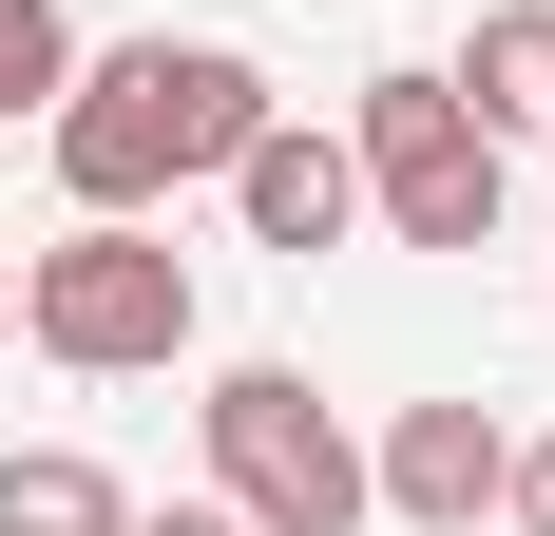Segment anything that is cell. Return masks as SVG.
<instances>
[{
    "label": "cell",
    "mask_w": 555,
    "mask_h": 536,
    "mask_svg": "<svg viewBox=\"0 0 555 536\" xmlns=\"http://www.w3.org/2000/svg\"><path fill=\"white\" fill-rule=\"evenodd\" d=\"M499 460H517V422L460 383V403H402L384 441H364V518H402V536H479L499 518Z\"/></svg>",
    "instance_id": "5b68a950"
},
{
    "label": "cell",
    "mask_w": 555,
    "mask_h": 536,
    "mask_svg": "<svg viewBox=\"0 0 555 536\" xmlns=\"http://www.w3.org/2000/svg\"><path fill=\"white\" fill-rule=\"evenodd\" d=\"M211 498L249 536H364V441L326 422V383L307 365H211Z\"/></svg>",
    "instance_id": "277c9868"
},
{
    "label": "cell",
    "mask_w": 555,
    "mask_h": 536,
    "mask_svg": "<svg viewBox=\"0 0 555 536\" xmlns=\"http://www.w3.org/2000/svg\"><path fill=\"white\" fill-rule=\"evenodd\" d=\"M211 192L249 212V250H287V268H326L345 230H364V173H345V135H326V115H249V154H230Z\"/></svg>",
    "instance_id": "8992f818"
},
{
    "label": "cell",
    "mask_w": 555,
    "mask_h": 536,
    "mask_svg": "<svg viewBox=\"0 0 555 536\" xmlns=\"http://www.w3.org/2000/svg\"><path fill=\"white\" fill-rule=\"evenodd\" d=\"M249 115H269V77L230 39H115L39 97V154H57L77 212H172V192H211L249 154Z\"/></svg>",
    "instance_id": "6da1fadb"
},
{
    "label": "cell",
    "mask_w": 555,
    "mask_h": 536,
    "mask_svg": "<svg viewBox=\"0 0 555 536\" xmlns=\"http://www.w3.org/2000/svg\"><path fill=\"white\" fill-rule=\"evenodd\" d=\"M115 518H134V498H115L77 441H20V460H0V536H115Z\"/></svg>",
    "instance_id": "ba28073f"
},
{
    "label": "cell",
    "mask_w": 555,
    "mask_h": 536,
    "mask_svg": "<svg viewBox=\"0 0 555 536\" xmlns=\"http://www.w3.org/2000/svg\"><path fill=\"white\" fill-rule=\"evenodd\" d=\"M57 77H77V20H57V0H0V135H20Z\"/></svg>",
    "instance_id": "9c48e42d"
},
{
    "label": "cell",
    "mask_w": 555,
    "mask_h": 536,
    "mask_svg": "<svg viewBox=\"0 0 555 536\" xmlns=\"http://www.w3.org/2000/svg\"><path fill=\"white\" fill-rule=\"evenodd\" d=\"M499 536H555V441H517V460H499Z\"/></svg>",
    "instance_id": "30bf717a"
},
{
    "label": "cell",
    "mask_w": 555,
    "mask_h": 536,
    "mask_svg": "<svg viewBox=\"0 0 555 536\" xmlns=\"http://www.w3.org/2000/svg\"><path fill=\"white\" fill-rule=\"evenodd\" d=\"M192 250H172L154 212H77L57 250H20V345L39 365H77V383H154V365H192Z\"/></svg>",
    "instance_id": "7a4b0ae2"
},
{
    "label": "cell",
    "mask_w": 555,
    "mask_h": 536,
    "mask_svg": "<svg viewBox=\"0 0 555 536\" xmlns=\"http://www.w3.org/2000/svg\"><path fill=\"white\" fill-rule=\"evenodd\" d=\"M345 173H364V212H384L402 250H499L517 135H479V115H460V77H422V58H384V77L345 97Z\"/></svg>",
    "instance_id": "3957f363"
},
{
    "label": "cell",
    "mask_w": 555,
    "mask_h": 536,
    "mask_svg": "<svg viewBox=\"0 0 555 536\" xmlns=\"http://www.w3.org/2000/svg\"><path fill=\"white\" fill-rule=\"evenodd\" d=\"M115 536H249L230 498H154V518H115Z\"/></svg>",
    "instance_id": "8fae6325"
},
{
    "label": "cell",
    "mask_w": 555,
    "mask_h": 536,
    "mask_svg": "<svg viewBox=\"0 0 555 536\" xmlns=\"http://www.w3.org/2000/svg\"><path fill=\"white\" fill-rule=\"evenodd\" d=\"M0 326H20V268H0Z\"/></svg>",
    "instance_id": "7c38bea8"
},
{
    "label": "cell",
    "mask_w": 555,
    "mask_h": 536,
    "mask_svg": "<svg viewBox=\"0 0 555 536\" xmlns=\"http://www.w3.org/2000/svg\"><path fill=\"white\" fill-rule=\"evenodd\" d=\"M441 77H460V115H479V135H555V0H499Z\"/></svg>",
    "instance_id": "52a82bcc"
}]
</instances>
